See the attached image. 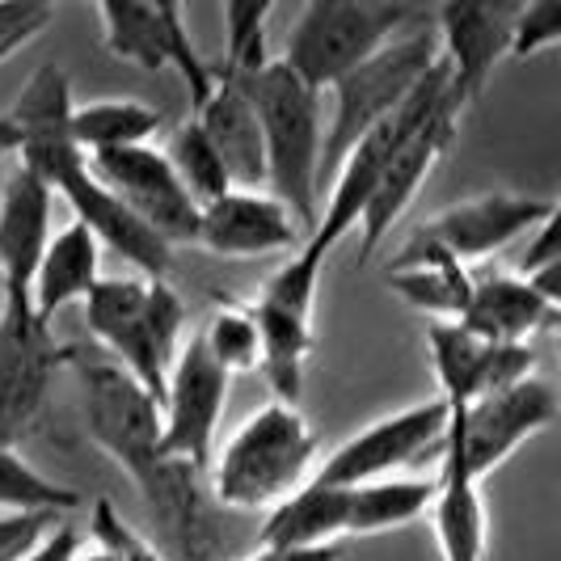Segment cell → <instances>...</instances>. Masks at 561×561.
Instances as JSON below:
<instances>
[{
	"label": "cell",
	"mask_w": 561,
	"mask_h": 561,
	"mask_svg": "<svg viewBox=\"0 0 561 561\" xmlns=\"http://www.w3.org/2000/svg\"><path fill=\"white\" fill-rule=\"evenodd\" d=\"M72 367L81 376L89 439L131 478L169 545L182 558L203 561V469L161 451V401L114 359H77L72 351Z\"/></svg>",
	"instance_id": "6da1fadb"
},
{
	"label": "cell",
	"mask_w": 561,
	"mask_h": 561,
	"mask_svg": "<svg viewBox=\"0 0 561 561\" xmlns=\"http://www.w3.org/2000/svg\"><path fill=\"white\" fill-rule=\"evenodd\" d=\"M225 77H237L253 102L266 152V191L283 198L296 225L309 232L321 211V89H312L283 59H262L250 72Z\"/></svg>",
	"instance_id": "7a4b0ae2"
},
{
	"label": "cell",
	"mask_w": 561,
	"mask_h": 561,
	"mask_svg": "<svg viewBox=\"0 0 561 561\" xmlns=\"http://www.w3.org/2000/svg\"><path fill=\"white\" fill-rule=\"evenodd\" d=\"M317 460V431L291 401H266L237 426L211 469V494L228 511H271L300 490Z\"/></svg>",
	"instance_id": "3957f363"
},
{
	"label": "cell",
	"mask_w": 561,
	"mask_h": 561,
	"mask_svg": "<svg viewBox=\"0 0 561 561\" xmlns=\"http://www.w3.org/2000/svg\"><path fill=\"white\" fill-rule=\"evenodd\" d=\"M84 325L118 367H127L148 393L161 401L169 364L178 355L186 309L169 279L114 275L98 279L84 296Z\"/></svg>",
	"instance_id": "277c9868"
},
{
	"label": "cell",
	"mask_w": 561,
	"mask_h": 561,
	"mask_svg": "<svg viewBox=\"0 0 561 561\" xmlns=\"http://www.w3.org/2000/svg\"><path fill=\"white\" fill-rule=\"evenodd\" d=\"M435 59H439L435 30L393 34L380 51L359 59L351 72H342L330 84L334 89V118H330L325 140H321V186L334 173L337 161L346 157V148L359 136H367L380 118H389Z\"/></svg>",
	"instance_id": "5b68a950"
},
{
	"label": "cell",
	"mask_w": 561,
	"mask_h": 561,
	"mask_svg": "<svg viewBox=\"0 0 561 561\" xmlns=\"http://www.w3.org/2000/svg\"><path fill=\"white\" fill-rule=\"evenodd\" d=\"M414 18L419 13L405 0H309L287 34L283 64L300 72L312 89H330L342 72L380 51Z\"/></svg>",
	"instance_id": "8992f818"
},
{
	"label": "cell",
	"mask_w": 561,
	"mask_h": 561,
	"mask_svg": "<svg viewBox=\"0 0 561 561\" xmlns=\"http://www.w3.org/2000/svg\"><path fill=\"white\" fill-rule=\"evenodd\" d=\"M558 410L561 405L553 385L540 380L536 371L499 389V393H485L478 401H469V405H456V410H448V431H444L439 465L460 469L473 481L490 478L533 435H540L545 426H553Z\"/></svg>",
	"instance_id": "52a82bcc"
},
{
	"label": "cell",
	"mask_w": 561,
	"mask_h": 561,
	"mask_svg": "<svg viewBox=\"0 0 561 561\" xmlns=\"http://www.w3.org/2000/svg\"><path fill=\"white\" fill-rule=\"evenodd\" d=\"M72 359V346L56 342L51 321H43L30 291H9L0 305V444H22L38 426L59 364Z\"/></svg>",
	"instance_id": "ba28073f"
},
{
	"label": "cell",
	"mask_w": 561,
	"mask_h": 561,
	"mask_svg": "<svg viewBox=\"0 0 561 561\" xmlns=\"http://www.w3.org/2000/svg\"><path fill=\"white\" fill-rule=\"evenodd\" d=\"M228 380L232 376L207 355L203 337L191 334L178 342L161 389V451L169 460H186L207 473L216 426L228 405Z\"/></svg>",
	"instance_id": "9c48e42d"
},
{
	"label": "cell",
	"mask_w": 561,
	"mask_h": 561,
	"mask_svg": "<svg viewBox=\"0 0 561 561\" xmlns=\"http://www.w3.org/2000/svg\"><path fill=\"white\" fill-rule=\"evenodd\" d=\"M460 114H465V102H460V93L451 89L448 98L393 148V157L385 161L376 186H371V195H367L359 225H355L359 228V262H367L371 253L380 250V245L389 241V232L397 228V220L410 211V203L419 198L422 182L431 178V169L439 165L444 152L456 144Z\"/></svg>",
	"instance_id": "30bf717a"
},
{
	"label": "cell",
	"mask_w": 561,
	"mask_h": 561,
	"mask_svg": "<svg viewBox=\"0 0 561 561\" xmlns=\"http://www.w3.org/2000/svg\"><path fill=\"white\" fill-rule=\"evenodd\" d=\"M93 178L111 191L127 211H136L165 245H195L198 237V203L186 195L169 157L152 144L84 152Z\"/></svg>",
	"instance_id": "8fae6325"
},
{
	"label": "cell",
	"mask_w": 561,
	"mask_h": 561,
	"mask_svg": "<svg viewBox=\"0 0 561 561\" xmlns=\"http://www.w3.org/2000/svg\"><path fill=\"white\" fill-rule=\"evenodd\" d=\"M444 431H448V401L426 397L419 405H405L397 414L367 422L359 435H351L342 448L330 451V460L317 469V478L334 481V485L393 478L422 456H439Z\"/></svg>",
	"instance_id": "7c38bea8"
},
{
	"label": "cell",
	"mask_w": 561,
	"mask_h": 561,
	"mask_svg": "<svg viewBox=\"0 0 561 561\" xmlns=\"http://www.w3.org/2000/svg\"><path fill=\"white\" fill-rule=\"evenodd\" d=\"M93 4L102 13L106 51L118 64H131V68H144V72H165V68H173L182 81L191 84V106H198L207 98L216 72L195 51L191 30L173 26L148 0H93Z\"/></svg>",
	"instance_id": "4fadbf2b"
},
{
	"label": "cell",
	"mask_w": 561,
	"mask_h": 561,
	"mask_svg": "<svg viewBox=\"0 0 561 561\" xmlns=\"http://www.w3.org/2000/svg\"><path fill=\"white\" fill-rule=\"evenodd\" d=\"M426 351H431V367H435L439 397L448 401V410L469 405L485 393H499L536 371V355L528 342H490L465 330L460 321H431Z\"/></svg>",
	"instance_id": "5bb4252c"
},
{
	"label": "cell",
	"mask_w": 561,
	"mask_h": 561,
	"mask_svg": "<svg viewBox=\"0 0 561 561\" xmlns=\"http://www.w3.org/2000/svg\"><path fill=\"white\" fill-rule=\"evenodd\" d=\"M524 4L528 0H439L435 38L465 106H473L485 93L490 72L511 47V30Z\"/></svg>",
	"instance_id": "9a60e30c"
},
{
	"label": "cell",
	"mask_w": 561,
	"mask_h": 561,
	"mask_svg": "<svg viewBox=\"0 0 561 561\" xmlns=\"http://www.w3.org/2000/svg\"><path fill=\"white\" fill-rule=\"evenodd\" d=\"M558 207H561L558 198L490 191V195L460 198V203L444 207V211L431 216L414 237L439 245V250L451 253L456 262H478V257H490L494 250H506L515 237L533 232V228L540 225L545 216H553Z\"/></svg>",
	"instance_id": "2e32d148"
},
{
	"label": "cell",
	"mask_w": 561,
	"mask_h": 561,
	"mask_svg": "<svg viewBox=\"0 0 561 561\" xmlns=\"http://www.w3.org/2000/svg\"><path fill=\"white\" fill-rule=\"evenodd\" d=\"M305 228L287 211V203L271 191L232 186L220 198L198 207L195 245L216 257H266V253L300 250Z\"/></svg>",
	"instance_id": "e0dca14e"
},
{
	"label": "cell",
	"mask_w": 561,
	"mask_h": 561,
	"mask_svg": "<svg viewBox=\"0 0 561 561\" xmlns=\"http://www.w3.org/2000/svg\"><path fill=\"white\" fill-rule=\"evenodd\" d=\"M56 191L22 161L0 182V275L9 291H30L34 266L51 241Z\"/></svg>",
	"instance_id": "ac0fdd59"
},
{
	"label": "cell",
	"mask_w": 561,
	"mask_h": 561,
	"mask_svg": "<svg viewBox=\"0 0 561 561\" xmlns=\"http://www.w3.org/2000/svg\"><path fill=\"white\" fill-rule=\"evenodd\" d=\"M195 123L203 127L207 144L216 148L232 186L245 191H266V152H262V127L253 102L237 77H216L207 98L195 106Z\"/></svg>",
	"instance_id": "d6986e66"
},
{
	"label": "cell",
	"mask_w": 561,
	"mask_h": 561,
	"mask_svg": "<svg viewBox=\"0 0 561 561\" xmlns=\"http://www.w3.org/2000/svg\"><path fill=\"white\" fill-rule=\"evenodd\" d=\"M456 321L490 342H533V334L553 330L561 321V300H549L515 271H494L485 279H473Z\"/></svg>",
	"instance_id": "ffe728a7"
},
{
	"label": "cell",
	"mask_w": 561,
	"mask_h": 561,
	"mask_svg": "<svg viewBox=\"0 0 561 561\" xmlns=\"http://www.w3.org/2000/svg\"><path fill=\"white\" fill-rule=\"evenodd\" d=\"M98 279H102V241L89 232V225L72 220L51 232L47 250L38 257L30 279V305L43 321H56V312L84 300Z\"/></svg>",
	"instance_id": "44dd1931"
},
{
	"label": "cell",
	"mask_w": 561,
	"mask_h": 561,
	"mask_svg": "<svg viewBox=\"0 0 561 561\" xmlns=\"http://www.w3.org/2000/svg\"><path fill=\"white\" fill-rule=\"evenodd\" d=\"M389 283L410 309L435 317V321H456L469 300V287H473L465 262H456L451 253L422 237H410L389 262Z\"/></svg>",
	"instance_id": "7402d4cb"
},
{
	"label": "cell",
	"mask_w": 561,
	"mask_h": 561,
	"mask_svg": "<svg viewBox=\"0 0 561 561\" xmlns=\"http://www.w3.org/2000/svg\"><path fill=\"white\" fill-rule=\"evenodd\" d=\"M346 540V485L309 478L283 503L266 511V528L257 545L271 549H321Z\"/></svg>",
	"instance_id": "603a6c76"
},
{
	"label": "cell",
	"mask_w": 561,
	"mask_h": 561,
	"mask_svg": "<svg viewBox=\"0 0 561 561\" xmlns=\"http://www.w3.org/2000/svg\"><path fill=\"white\" fill-rule=\"evenodd\" d=\"M257 321V371L275 401H300L305 389V367L312 355V312H296L275 300H253Z\"/></svg>",
	"instance_id": "cb8c5ba5"
},
{
	"label": "cell",
	"mask_w": 561,
	"mask_h": 561,
	"mask_svg": "<svg viewBox=\"0 0 561 561\" xmlns=\"http://www.w3.org/2000/svg\"><path fill=\"white\" fill-rule=\"evenodd\" d=\"M431 519L444 561H485L490 553V519L481 503V481H473L460 469L439 465L435 494H431Z\"/></svg>",
	"instance_id": "d4e9b609"
},
{
	"label": "cell",
	"mask_w": 561,
	"mask_h": 561,
	"mask_svg": "<svg viewBox=\"0 0 561 561\" xmlns=\"http://www.w3.org/2000/svg\"><path fill=\"white\" fill-rule=\"evenodd\" d=\"M435 494V478H376L346 485V536H385L419 524Z\"/></svg>",
	"instance_id": "484cf974"
},
{
	"label": "cell",
	"mask_w": 561,
	"mask_h": 561,
	"mask_svg": "<svg viewBox=\"0 0 561 561\" xmlns=\"http://www.w3.org/2000/svg\"><path fill=\"white\" fill-rule=\"evenodd\" d=\"M161 131H165V111L136 98H98L84 106L72 102V140L81 144V152L152 144Z\"/></svg>",
	"instance_id": "4316f807"
},
{
	"label": "cell",
	"mask_w": 561,
	"mask_h": 561,
	"mask_svg": "<svg viewBox=\"0 0 561 561\" xmlns=\"http://www.w3.org/2000/svg\"><path fill=\"white\" fill-rule=\"evenodd\" d=\"M84 494L47 478L13 444H0V515H72Z\"/></svg>",
	"instance_id": "83f0119b"
},
{
	"label": "cell",
	"mask_w": 561,
	"mask_h": 561,
	"mask_svg": "<svg viewBox=\"0 0 561 561\" xmlns=\"http://www.w3.org/2000/svg\"><path fill=\"white\" fill-rule=\"evenodd\" d=\"M161 152L169 157V165H173V173H178V182L186 186V195L195 198L198 207L211 203V198H220L225 191H232V182H228V173H225V165H220V157H216V148L207 144V136H203V127H198L195 118H191V123H178Z\"/></svg>",
	"instance_id": "f1b7e54d"
},
{
	"label": "cell",
	"mask_w": 561,
	"mask_h": 561,
	"mask_svg": "<svg viewBox=\"0 0 561 561\" xmlns=\"http://www.w3.org/2000/svg\"><path fill=\"white\" fill-rule=\"evenodd\" d=\"M203 346L228 376L237 371H257V321L250 305H216L203 321Z\"/></svg>",
	"instance_id": "f546056e"
},
{
	"label": "cell",
	"mask_w": 561,
	"mask_h": 561,
	"mask_svg": "<svg viewBox=\"0 0 561 561\" xmlns=\"http://www.w3.org/2000/svg\"><path fill=\"white\" fill-rule=\"evenodd\" d=\"M225 4V72H250L266 59V22L279 0H220Z\"/></svg>",
	"instance_id": "4dcf8cb0"
},
{
	"label": "cell",
	"mask_w": 561,
	"mask_h": 561,
	"mask_svg": "<svg viewBox=\"0 0 561 561\" xmlns=\"http://www.w3.org/2000/svg\"><path fill=\"white\" fill-rule=\"evenodd\" d=\"M561 38V0H528L519 22L511 30V47L506 56L533 59L540 51H553Z\"/></svg>",
	"instance_id": "1f68e13d"
},
{
	"label": "cell",
	"mask_w": 561,
	"mask_h": 561,
	"mask_svg": "<svg viewBox=\"0 0 561 561\" xmlns=\"http://www.w3.org/2000/svg\"><path fill=\"white\" fill-rule=\"evenodd\" d=\"M558 220H561V207L553 211V216H545V220L528 232V245H524L519 262H515V275H536V271H553V266H561Z\"/></svg>",
	"instance_id": "d6a6232c"
},
{
	"label": "cell",
	"mask_w": 561,
	"mask_h": 561,
	"mask_svg": "<svg viewBox=\"0 0 561 561\" xmlns=\"http://www.w3.org/2000/svg\"><path fill=\"white\" fill-rule=\"evenodd\" d=\"M51 519L59 515H0V561L22 558Z\"/></svg>",
	"instance_id": "836d02e7"
},
{
	"label": "cell",
	"mask_w": 561,
	"mask_h": 561,
	"mask_svg": "<svg viewBox=\"0 0 561 561\" xmlns=\"http://www.w3.org/2000/svg\"><path fill=\"white\" fill-rule=\"evenodd\" d=\"M77 545H81V528L64 524V519H51V524L43 528V536L30 545L22 558H13V561H72Z\"/></svg>",
	"instance_id": "e575fe53"
},
{
	"label": "cell",
	"mask_w": 561,
	"mask_h": 561,
	"mask_svg": "<svg viewBox=\"0 0 561 561\" xmlns=\"http://www.w3.org/2000/svg\"><path fill=\"white\" fill-rule=\"evenodd\" d=\"M241 561H342V545H321V549H271V545H257L250 558Z\"/></svg>",
	"instance_id": "d590c367"
},
{
	"label": "cell",
	"mask_w": 561,
	"mask_h": 561,
	"mask_svg": "<svg viewBox=\"0 0 561 561\" xmlns=\"http://www.w3.org/2000/svg\"><path fill=\"white\" fill-rule=\"evenodd\" d=\"M148 4H152L161 18H169L173 26H186V0H148ZM186 30H191V26H186Z\"/></svg>",
	"instance_id": "8d00e7d4"
},
{
	"label": "cell",
	"mask_w": 561,
	"mask_h": 561,
	"mask_svg": "<svg viewBox=\"0 0 561 561\" xmlns=\"http://www.w3.org/2000/svg\"><path fill=\"white\" fill-rule=\"evenodd\" d=\"M0 305H4V275H0Z\"/></svg>",
	"instance_id": "74e56055"
},
{
	"label": "cell",
	"mask_w": 561,
	"mask_h": 561,
	"mask_svg": "<svg viewBox=\"0 0 561 561\" xmlns=\"http://www.w3.org/2000/svg\"><path fill=\"white\" fill-rule=\"evenodd\" d=\"M152 561H161V558H152Z\"/></svg>",
	"instance_id": "f35d334b"
},
{
	"label": "cell",
	"mask_w": 561,
	"mask_h": 561,
	"mask_svg": "<svg viewBox=\"0 0 561 561\" xmlns=\"http://www.w3.org/2000/svg\"><path fill=\"white\" fill-rule=\"evenodd\" d=\"M0 157H4V152H0Z\"/></svg>",
	"instance_id": "ab89813d"
}]
</instances>
